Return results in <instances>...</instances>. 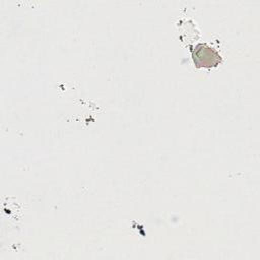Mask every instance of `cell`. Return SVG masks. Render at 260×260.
Instances as JSON below:
<instances>
[{
	"mask_svg": "<svg viewBox=\"0 0 260 260\" xmlns=\"http://www.w3.org/2000/svg\"><path fill=\"white\" fill-rule=\"evenodd\" d=\"M193 60L198 67H210L220 62V56L205 44H199L193 50Z\"/></svg>",
	"mask_w": 260,
	"mask_h": 260,
	"instance_id": "obj_1",
	"label": "cell"
}]
</instances>
